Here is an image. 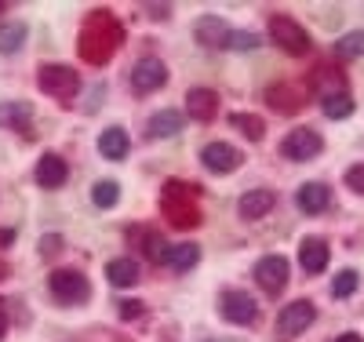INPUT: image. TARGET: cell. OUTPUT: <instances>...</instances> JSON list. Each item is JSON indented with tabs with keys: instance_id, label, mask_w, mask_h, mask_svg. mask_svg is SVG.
I'll return each mask as SVG.
<instances>
[{
	"instance_id": "1",
	"label": "cell",
	"mask_w": 364,
	"mask_h": 342,
	"mask_svg": "<svg viewBox=\"0 0 364 342\" xmlns=\"http://www.w3.org/2000/svg\"><path fill=\"white\" fill-rule=\"evenodd\" d=\"M120 44H124V29H120V22L109 15V11H91L80 26V41H77V51L84 62H91V66H106V62L120 51Z\"/></svg>"
},
{
	"instance_id": "2",
	"label": "cell",
	"mask_w": 364,
	"mask_h": 342,
	"mask_svg": "<svg viewBox=\"0 0 364 342\" xmlns=\"http://www.w3.org/2000/svg\"><path fill=\"white\" fill-rule=\"evenodd\" d=\"M197 193L200 186H190V182H164V193H161V215L175 226V230H193L204 223L200 215V204H197Z\"/></svg>"
},
{
	"instance_id": "3",
	"label": "cell",
	"mask_w": 364,
	"mask_h": 342,
	"mask_svg": "<svg viewBox=\"0 0 364 342\" xmlns=\"http://www.w3.org/2000/svg\"><path fill=\"white\" fill-rule=\"evenodd\" d=\"M41 91L58 102H73L77 91H80V73L73 66H41V77H37Z\"/></svg>"
},
{
	"instance_id": "4",
	"label": "cell",
	"mask_w": 364,
	"mask_h": 342,
	"mask_svg": "<svg viewBox=\"0 0 364 342\" xmlns=\"http://www.w3.org/2000/svg\"><path fill=\"white\" fill-rule=\"evenodd\" d=\"M269 41L284 48L288 55H306L310 51V33L288 15H269Z\"/></svg>"
},
{
	"instance_id": "5",
	"label": "cell",
	"mask_w": 364,
	"mask_h": 342,
	"mask_svg": "<svg viewBox=\"0 0 364 342\" xmlns=\"http://www.w3.org/2000/svg\"><path fill=\"white\" fill-rule=\"evenodd\" d=\"M48 288H51V295H55L58 302H66V306L84 302V299L91 295V284H87V277H84L80 269H55V273L48 277Z\"/></svg>"
},
{
	"instance_id": "6",
	"label": "cell",
	"mask_w": 364,
	"mask_h": 342,
	"mask_svg": "<svg viewBox=\"0 0 364 342\" xmlns=\"http://www.w3.org/2000/svg\"><path fill=\"white\" fill-rule=\"evenodd\" d=\"M314 317H317V306H314L310 299H295V302H288V306L281 309L277 335H281V338H295V335H302V331L314 324Z\"/></svg>"
},
{
	"instance_id": "7",
	"label": "cell",
	"mask_w": 364,
	"mask_h": 342,
	"mask_svg": "<svg viewBox=\"0 0 364 342\" xmlns=\"http://www.w3.org/2000/svg\"><path fill=\"white\" fill-rule=\"evenodd\" d=\"M168 84V66L161 58H139L135 70H132V91L135 95H154V91H161Z\"/></svg>"
},
{
	"instance_id": "8",
	"label": "cell",
	"mask_w": 364,
	"mask_h": 342,
	"mask_svg": "<svg viewBox=\"0 0 364 342\" xmlns=\"http://www.w3.org/2000/svg\"><path fill=\"white\" fill-rule=\"evenodd\" d=\"M321 149H324V139H321L314 128H295V132H288V139L281 142V157L302 164V161H314Z\"/></svg>"
},
{
	"instance_id": "9",
	"label": "cell",
	"mask_w": 364,
	"mask_h": 342,
	"mask_svg": "<svg viewBox=\"0 0 364 342\" xmlns=\"http://www.w3.org/2000/svg\"><path fill=\"white\" fill-rule=\"evenodd\" d=\"M288 277H291V269H288V259H281V255H266L255 266V281L266 295H281L288 288Z\"/></svg>"
},
{
	"instance_id": "10",
	"label": "cell",
	"mask_w": 364,
	"mask_h": 342,
	"mask_svg": "<svg viewBox=\"0 0 364 342\" xmlns=\"http://www.w3.org/2000/svg\"><path fill=\"white\" fill-rule=\"evenodd\" d=\"M219 314L230 324H252V321H259V306L248 292H223L219 295Z\"/></svg>"
},
{
	"instance_id": "11",
	"label": "cell",
	"mask_w": 364,
	"mask_h": 342,
	"mask_svg": "<svg viewBox=\"0 0 364 342\" xmlns=\"http://www.w3.org/2000/svg\"><path fill=\"white\" fill-rule=\"evenodd\" d=\"M310 91H314L321 102L331 99V95H343V91H346V73L324 62V66H317V70L310 73Z\"/></svg>"
},
{
	"instance_id": "12",
	"label": "cell",
	"mask_w": 364,
	"mask_h": 342,
	"mask_svg": "<svg viewBox=\"0 0 364 342\" xmlns=\"http://www.w3.org/2000/svg\"><path fill=\"white\" fill-rule=\"evenodd\" d=\"M200 161H204V168H208V171L226 175V171H237L245 157H240V153H237L233 146H226V142H208V146H204V153H200Z\"/></svg>"
},
{
	"instance_id": "13",
	"label": "cell",
	"mask_w": 364,
	"mask_h": 342,
	"mask_svg": "<svg viewBox=\"0 0 364 342\" xmlns=\"http://www.w3.org/2000/svg\"><path fill=\"white\" fill-rule=\"evenodd\" d=\"M266 102L277 109V113H288V117H295L302 106H306V91L302 87H295V84H273L269 91H266Z\"/></svg>"
},
{
	"instance_id": "14",
	"label": "cell",
	"mask_w": 364,
	"mask_h": 342,
	"mask_svg": "<svg viewBox=\"0 0 364 342\" xmlns=\"http://www.w3.org/2000/svg\"><path fill=\"white\" fill-rule=\"evenodd\" d=\"M128 240H135V244L142 247V255H146L149 262H157V266H164V262H168L171 244H168L157 230H128Z\"/></svg>"
},
{
	"instance_id": "15",
	"label": "cell",
	"mask_w": 364,
	"mask_h": 342,
	"mask_svg": "<svg viewBox=\"0 0 364 342\" xmlns=\"http://www.w3.org/2000/svg\"><path fill=\"white\" fill-rule=\"evenodd\" d=\"M37 182L44 186V190H58L66 178H70V168H66V161L58 157V153H44V157L37 161Z\"/></svg>"
},
{
	"instance_id": "16",
	"label": "cell",
	"mask_w": 364,
	"mask_h": 342,
	"mask_svg": "<svg viewBox=\"0 0 364 342\" xmlns=\"http://www.w3.org/2000/svg\"><path fill=\"white\" fill-rule=\"evenodd\" d=\"M328 259H331V247H328L324 237H306V240H302L299 262H302V269H306V273H321L328 266Z\"/></svg>"
},
{
	"instance_id": "17",
	"label": "cell",
	"mask_w": 364,
	"mask_h": 342,
	"mask_svg": "<svg viewBox=\"0 0 364 342\" xmlns=\"http://www.w3.org/2000/svg\"><path fill=\"white\" fill-rule=\"evenodd\" d=\"M226 33H230V26H226L219 15H200L197 26H193V37H197V44H204V48H223V44H226Z\"/></svg>"
},
{
	"instance_id": "18",
	"label": "cell",
	"mask_w": 364,
	"mask_h": 342,
	"mask_svg": "<svg viewBox=\"0 0 364 342\" xmlns=\"http://www.w3.org/2000/svg\"><path fill=\"white\" fill-rule=\"evenodd\" d=\"M186 102H190V117L200 120V124L215 120V113H219V95L211 87H193L186 95Z\"/></svg>"
},
{
	"instance_id": "19",
	"label": "cell",
	"mask_w": 364,
	"mask_h": 342,
	"mask_svg": "<svg viewBox=\"0 0 364 342\" xmlns=\"http://www.w3.org/2000/svg\"><path fill=\"white\" fill-rule=\"evenodd\" d=\"M273 204H277V193L273 190H248L237 208H240V219H262V215L273 211Z\"/></svg>"
},
{
	"instance_id": "20",
	"label": "cell",
	"mask_w": 364,
	"mask_h": 342,
	"mask_svg": "<svg viewBox=\"0 0 364 342\" xmlns=\"http://www.w3.org/2000/svg\"><path fill=\"white\" fill-rule=\"evenodd\" d=\"M29 117H33L29 102H0V128H15V132H26V139H33Z\"/></svg>"
},
{
	"instance_id": "21",
	"label": "cell",
	"mask_w": 364,
	"mask_h": 342,
	"mask_svg": "<svg viewBox=\"0 0 364 342\" xmlns=\"http://www.w3.org/2000/svg\"><path fill=\"white\" fill-rule=\"evenodd\" d=\"M328 204H331V190L324 182H306L299 190V208L306 215H321V211H328Z\"/></svg>"
},
{
	"instance_id": "22",
	"label": "cell",
	"mask_w": 364,
	"mask_h": 342,
	"mask_svg": "<svg viewBox=\"0 0 364 342\" xmlns=\"http://www.w3.org/2000/svg\"><path fill=\"white\" fill-rule=\"evenodd\" d=\"M182 124H186V117H182L178 109H161L149 117V135L154 139H171L182 132Z\"/></svg>"
},
{
	"instance_id": "23",
	"label": "cell",
	"mask_w": 364,
	"mask_h": 342,
	"mask_svg": "<svg viewBox=\"0 0 364 342\" xmlns=\"http://www.w3.org/2000/svg\"><path fill=\"white\" fill-rule=\"evenodd\" d=\"M99 153L106 161H124L128 157V132L124 128H106L99 135Z\"/></svg>"
},
{
	"instance_id": "24",
	"label": "cell",
	"mask_w": 364,
	"mask_h": 342,
	"mask_svg": "<svg viewBox=\"0 0 364 342\" xmlns=\"http://www.w3.org/2000/svg\"><path fill=\"white\" fill-rule=\"evenodd\" d=\"M106 277L113 288H132V284H139V262L135 259H113V262H106Z\"/></svg>"
},
{
	"instance_id": "25",
	"label": "cell",
	"mask_w": 364,
	"mask_h": 342,
	"mask_svg": "<svg viewBox=\"0 0 364 342\" xmlns=\"http://www.w3.org/2000/svg\"><path fill=\"white\" fill-rule=\"evenodd\" d=\"M197 259H200V247L197 244H175L171 252H168V266L171 269H190V266H197Z\"/></svg>"
},
{
	"instance_id": "26",
	"label": "cell",
	"mask_w": 364,
	"mask_h": 342,
	"mask_svg": "<svg viewBox=\"0 0 364 342\" xmlns=\"http://www.w3.org/2000/svg\"><path fill=\"white\" fill-rule=\"evenodd\" d=\"M230 124H233V128H237L240 135H248V139H255V142L266 135L262 117H252V113H233V117H230Z\"/></svg>"
},
{
	"instance_id": "27",
	"label": "cell",
	"mask_w": 364,
	"mask_h": 342,
	"mask_svg": "<svg viewBox=\"0 0 364 342\" xmlns=\"http://www.w3.org/2000/svg\"><path fill=\"white\" fill-rule=\"evenodd\" d=\"M336 55H339V58H360V55H364V29L343 33V37L336 41Z\"/></svg>"
},
{
	"instance_id": "28",
	"label": "cell",
	"mask_w": 364,
	"mask_h": 342,
	"mask_svg": "<svg viewBox=\"0 0 364 342\" xmlns=\"http://www.w3.org/2000/svg\"><path fill=\"white\" fill-rule=\"evenodd\" d=\"M321 109H324V117H328V120H343V117H350V113H353V99H350V91L324 99V102H321Z\"/></svg>"
},
{
	"instance_id": "29",
	"label": "cell",
	"mask_w": 364,
	"mask_h": 342,
	"mask_svg": "<svg viewBox=\"0 0 364 342\" xmlns=\"http://www.w3.org/2000/svg\"><path fill=\"white\" fill-rule=\"evenodd\" d=\"M22 41H26V26H18V22L0 26V51H4V55L18 51V48H22Z\"/></svg>"
},
{
	"instance_id": "30",
	"label": "cell",
	"mask_w": 364,
	"mask_h": 342,
	"mask_svg": "<svg viewBox=\"0 0 364 342\" xmlns=\"http://www.w3.org/2000/svg\"><path fill=\"white\" fill-rule=\"evenodd\" d=\"M91 201H95L99 208H113V204L120 201V186H117V182H109V178L95 182V190H91Z\"/></svg>"
},
{
	"instance_id": "31",
	"label": "cell",
	"mask_w": 364,
	"mask_h": 342,
	"mask_svg": "<svg viewBox=\"0 0 364 342\" xmlns=\"http://www.w3.org/2000/svg\"><path fill=\"white\" fill-rule=\"evenodd\" d=\"M357 284H360L357 269H343V273H336V281H331V295H336V299H346V295L357 292Z\"/></svg>"
},
{
	"instance_id": "32",
	"label": "cell",
	"mask_w": 364,
	"mask_h": 342,
	"mask_svg": "<svg viewBox=\"0 0 364 342\" xmlns=\"http://www.w3.org/2000/svg\"><path fill=\"white\" fill-rule=\"evenodd\" d=\"M255 44H259V37H255V33H233V29H230V33H226V44H223V48L245 51V48H255Z\"/></svg>"
},
{
	"instance_id": "33",
	"label": "cell",
	"mask_w": 364,
	"mask_h": 342,
	"mask_svg": "<svg viewBox=\"0 0 364 342\" xmlns=\"http://www.w3.org/2000/svg\"><path fill=\"white\" fill-rule=\"evenodd\" d=\"M58 252H63V237H58V233L41 237V255H44V259H51V255H58Z\"/></svg>"
},
{
	"instance_id": "34",
	"label": "cell",
	"mask_w": 364,
	"mask_h": 342,
	"mask_svg": "<svg viewBox=\"0 0 364 342\" xmlns=\"http://www.w3.org/2000/svg\"><path fill=\"white\" fill-rule=\"evenodd\" d=\"M346 186H350L353 193H360V197H364V164H357V168H350V171H346Z\"/></svg>"
},
{
	"instance_id": "35",
	"label": "cell",
	"mask_w": 364,
	"mask_h": 342,
	"mask_svg": "<svg viewBox=\"0 0 364 342\" xmlns=\"http://www.w3.org/2000/svg\"><path fill=\"white\" fill-rule=\"evenodd\" d=\"M120 317H124V321H135V317H142V302H135V299H124V302H120Z\"/></svg>"
},
{
	"instance_id": "36",
	"label": "cell",
	"mask_w": 364,
	"mask_h": 342,
	"mask_svg": "<svg viewBox=\"0 0 364 342\" xmlns=\"http://www.w3.org/2000/svg\"><path fill=\"white\" fill-rule=\"evenodd\" d=\"M149 11H154L149 18H168L171 15V8H164V4H149Z\"/></svg>"
},
{
	"instance_id": "37",
	"label": "cell",
	"mask_w": 364,
	"mask_h": 342,
	"mask_svg": "<svg viewBox=\"0 0 364 342\" xmlns=\"http://www.w3.org/2000/svg\"><path fill=\"white\" fill-rule=\"evenodd\" d=\"M336 342H364V338H360V335H357V331H343V335H339V338H336Z\"/></svg>"
},
{
	"instance_id": "38",
	"label": "cell",
	"mask_w": 364,
	"mask_h": 342,
	"mask_svg": "<svg viewBox=\"0 0 364 342\" xmlns=\"http://www.w3.org/2000/svg\"><path fill=\"white\" fill-rule=\"evenodd\" d=\"M4 331H8V317H4V309H0V338H4Z\"/></svg>"
},
{
	"instance_id": "39",
	"label": "cell",
	"mask_w": 364,
	"mask_h": 342,
	"mask_svg": "<svg viewBox=\"0 0 364 342\" xmlns=\"http://www.w3.org/2000/svg\"><path fill=\"white\" fill-rule=\"evenodd\" d=\"M11 237H15V233H11V230H0V244H8V240H11Z\"/></svg>"
},
{
	"instance_id": "40",
	"label": "cell",
	"mask_w": 364,
	"mask_h": 342,
	"mask_svg": "<svg viewBox=\"0 0 364 342\" xmlns=\"http://www.w3.org/2000/svg\"><path fill=\"white\" fill-rule=\"evenodd\" d=\"M4 277H8V262H4V259H0V281H4Z\"/></svg>"
},
{
	"instance_id": "41",
	"label": "cell",
	"mask_w": 364,
	"mask_h": 342,
	"mask_svg": "<svg viewBox=\"0 0 364 342\" xmlns=\"http://www.w3.org/2000/svg\"><path fill=\"white\" fill-rule=\"evenodd\" d=\"M4 8H8V4H4V0H0V11H4Z\"/></svg>"
}]
</instances>
